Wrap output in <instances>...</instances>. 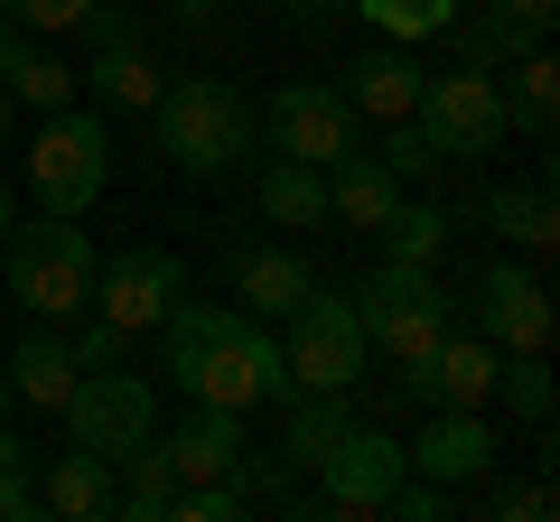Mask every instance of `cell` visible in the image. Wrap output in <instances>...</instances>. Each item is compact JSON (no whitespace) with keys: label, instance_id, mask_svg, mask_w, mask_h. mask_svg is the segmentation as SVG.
Returning a JSON list of instances; mask_svg holds the SVG:
<instances>
[{"label":"cell","instance_id":"cell-1","mask_svg":"<svg viewBox=\"0 0 560 522\" xmlns=\"http://www.w3.org/2000/svg\"><path fill=\"white\" fill-rule=\"evenodd\" d=\"M160 364L187 402H224V411H261L290 392L280 373V336L253 318V308H206V299H178L160 318Z\"/></svg>","mask_w":560,"mask_h":522},{"label":"cell","instance_id":"cell-2","mask_svg":"<svg viewBox=\"0 0 560 522\" xmlns=\"http://www.w3.org/2000/svg\"><path fill=\"white\" fill-rule=\"evenodd\" d=\"M150 121H160V159L178 168V178H234V168H253V150H261V112L243 103V84H224V75L160 84Z\"/></svg>","mask_w":560,"mask_h":522},{"label":"cell","instance_id":"cell-3","mask_svg":"<svg viewBox=\"0 0 560 522\" xmlns=\"http://www.w3.org/2000/svg\"><path fill=\"white\" fill-rule=\"evenodd\" d=\"M94 271H103V252H94V234H75V215H38V224H10L0 234V281L47 327L94 308Z\"/></svg>","mask_w":560,"mask_h":522},{"label":"cell","instance_id":"cell-4","mask_svg":"<svg viewBox=\"0 0 560 522\" xmlns=\"http://www.w3.org/2000/svg\"><path fill=\"white\" fill-rule=\"evenodd\" d=\"M364 318L346 289H318L308 281L300 308H280V373H290V392H355L364 382ZM280 392V402H290Z\"/></svg>","mask_w":560,"mask_h":522},{"label":"cell","instance_id":"cell-5","mask_svg":"<svg viewBox=\"0 0 560 522\" xmlns=\"http://www.w3.org/2000/svg\"><path fill=\"white\" fill-rule=\"evenodd\" d=\"M66 448H84V458H131L140 439H160V392L131 373V364H103V373H75V392H66Z\"/></svg>","mask_w":560,"mask_h":522},{"label":"cell","instance_id":"cell-6","mask_svg":"<svg viewBox=\"0 0 560 522\" xmlns=\"http://www.w3.org/2000/svg\"><path fill=\"white\" fill-rule=\"evenodd\" d=\"M103 178H113V141H103L94 112H47L38 141H28V197L47 205V215H84V205L103 197Z\"/></svg>","mask_w":560,"mask_h":522},{"label":"cell","instance_id":"cell-7","mask_svg":"<svg viewBox=\"0 0 560 522\" xmlns=\"http://www.w3.org/2000/svg\"><path fill=\"white\" fill-rule=\"evenodd\" d=\"M346 299H355V318H364V345H374V355H393V364L420 355V345L448 327L440 281H430V271H411V261H383V271H364Z\"/></svg>","mask_w":560,"mask_h":522},{"label":"cell","instance_id":"cell-8","mask_svg":"<svg viewBox=\"0 0 560 522\" xmlns=\"http://www.w3.org/2000/svg\"><path fill=\"white\" fill-rule=\"evenodd\" d=\"M411 121L440 141V159H486V150H504V84L486 66H448L420 84Z\"/></svg>","mask_w":560,"mask_h":522},{"label":"cell","instance_id":"cell-9","mask_svg":"<svg viewBox=\"0 0 560 522\" xmlns=\"http://www.w3.org/2000/svg\"><path fill=\"white\" fill-rule=\"evenodd\" d=\"M393 392L420 402V411H486V392H495V336H477V327H440L420 355H401Z\"/></svg>","mask_w":560,"mask_h":522},{"label":"cell","instance_id":"cell-10","mask_svg":"<svg viewBox=\"0 0 560 522\" xmlns=\"http://www.w3.org/2000/svg\"><path fill=\"white\" fill-rule=\"evenodd\" d=\"M318 476H327L318 495H290L280 513H383V495H393L411 466H401V439H383V429L355 420V429L318 458Z\"/></svg>","mask_w":560,"mask_h":522},{"label":"cell","instance_id":"cell-11","mask_svg":"<svg viewBox=\"0 0 560 522\" xmlns=\"http://www.w3.org/2000/svg\"><path fill=\"white\" fill-rule=\"evenodd\" d=\"M261 131H271V150L280 159H308V168H327V159H346L355 150V103L337 94V84H280L271 103H261Z\"/></svg>","mask_w":560,"mask_h":522},{"label":"cell","instance_id":"cell-12","mask_svg":"<svg viewBox=\"0 0 560 522\" xmlns=\"http://www.w3.org/2000/svg\"><path fill=\"white\" fill-rule=\"evenodd\" d=\"M477 336H495V355H551V289L533 261H486L477 271Z\"/></svg>","mask_w":560,"mask_h":522},{"label":"cell","instance_id":"cell-13","mask_svg":"<svg viewBox=\"0 0 560 522\" xmlns=\"http://www.w3.org/2000/svg\"><path fill=\"white\" fill-rule=\"evenodd\" d=\"M178 299H187V261L160 252V242H131V252H113L94 271V308L113 327H131V336H140V327H160Z\"/></svg>","mask_w":560,"mask_h":522},{"label":"cell","instance_id":"cell-14","mask_svg":"<svg viewBox=\"0 0 560 522\" xmlns=\"http://www.w3.org/2000/svg\"><path fill=\"white\" fill-rule=\"evenodd\" d=\"M495 458H504V439H495V420H486V411H430V420H420V439L401 448V466H411V476H430V485H477Z\"/></svg>","mask_w":560,"mask_h":522},{"label":"cell","instance_id":"cell-15","mask_svg":"<svg viewBox=\"0 0 560 522\" xmlns=\"http://www.w3.org/2000/svg\"><path fill=\"white\" fill-rule=\"evenodd\" d=\"M420 84H430V66H420L401 38H383V47H364V57H355V75H346L337 94L355 103V121H401L420 103Z\"/></svg>","mask_w":560,"mask_h":522},{"label":"cell","instance_id":"cell-16","mask_svg":"<svg viewBox=\"0 0 560 522\" xmlns=\"http://www.w3.org/2000/svg\"><path fill=\"white\" fill-rule=\"evenodd\" d=\"M495 84H504V121H514L533 150H551V131H560V66H551V38L523 47Z\"/></svg>","mask_w":560,"mask_h":522},{"label":"cell","instance_id":"cell-17","mask_svg":"<svg viewBox=\"0 0 560 522\" xmlns=\"http://www.w3.org/2000/svg\"><path fill=\"white\" fill-rule=\"evenodd\" d=\"M224 281H234V299L261 318V308H300L308 299V261L280 252V242H234V252H224Z\"/></svg>","mask_w":560,"mask_h":522},{"label":"cell","instance_id":"cell-18","mask_svg":"<svg viewBox=\"0 0 560 522\" xmlns=\"http://www.w3.org/2000/svg\"><path fill=\"white\" fill-rule=\"evenodd\" d=\"M0 373H10V402L47 411V420H57V411H66V392H75V355H66V336H57L47 318L20 336V355L0 364Z\"/></svg>","mask_w":560,"mask_h":522},{"label":"cell","instance_id":"cell-19","mask_svg":"<svg viewBox=\"0 0 560 522\" xmlns=\"http://www.w3.org/2000/svg\"><path fill=\"white\" fill-rule=\"evenodd\" d=\"M401 178L383 159H364V150H346V159H327V224H355V234H374L383 215H393Z\"/></svg>","mask_w":560,"mask_h":522},{"label":"cell","instance_id":"cell-20","mask_svg":"<svg viewBox=\"0 0 560 522\" xmlns=\"http://www.w3.org/2000/svg\"><path fill=\"white\" fill-rule=\"evenodd\" d=\"M38 513H47V522H103V513H113V466L84 458V448L47 458V476H38Z\"/></svg>","mask_w":560,"mask_h":522},{"label":"cell","instance_id":"cell-21","mask_svg":"<svg viewBox=\"0 0 560 522\" xmlns=\"http://www.w3.org/2000/svg\"><path fill=\"white\" fill-rule=\"evenodd\" d=\"M253 197H261V215H271L280 234H318V224H327V168L271 159V168L253 178Z\"/></svg>","mask_w":560,"mask_h":522},{"label":"cell","instance_id":"cell-22","mask_svg":"<svg viewBox=\"0 0 560 522\" xmlns=\"http://www.w3.org/2000/svg\"><path fill=\"white\" fill-rule=\"evenodd\" d=\"M243 448V411L224 402H187V420L168 429V458H178V485L187 476H224V458Z\"/></svg>","mask_w":560,"mask_h":522},{"label":"cell","instance_id":"cell-23","mask_svg":"<svg viewBox=\"0 0 560 522\" xmlns=\"http://www.w3.org/2000/svg\"><path fill=\"white\" fill-rule=\"evenodd\" d=\"M486 224H495V234L514 242V252H533V261L560 242V215H551V187H541V178L495 187V197H486Z\"/></svg>","mask_w":560,"mask_h":522},{"label":"cell","instance_id":"cell-24","mask_svg":"<svg viewBox=\"0 0 560 522\" xmlns=\"http://www.w3.org/2000/svg\"><path fill=\"white\" fill-rule=\"evenodd\" d=\"M346 429H355V392H290V429H280V448H290V466H318Z\"/></svg>","mask_w":560,"mask_h":522},{"label":"cell","instance_id":"cell-25","mask_svg":"<svg viewBox=\"0 0 560 522\" xmlns=\"http://www.w3.org/2000/svg\"><path fill=\"white\" fill-rule=\"evenodd\" d=\"M121 466V485H113V513H131V522H160L168 513V495H178V458H168V439H140L131 458H113Z\"/></svg>","mask_w":560,"mask_h":522},{"label":"cell","instance_id":"cell-26","mask_svg":"<svg viewBox=\"0 0 560 522\" xmlns=\"http://www.w3.org/2000/svg\"><path fill=\"white\" fill-rule=\"evenodd\" d=\"M75 94H103L113 112H150V103H160V75H150L140 47H113V57H94V66L75 75Z\"/></svg>","mask_w":560,"mask_h":522},{"label":"cell","instance_id":"cell-27","mask_svg":"<svg viewBox=\"0 0 560 522\" xmlns=\"http://www.w3.org/2000/svg\"><path fill=\"white\" fill-rule=\"evenodd\" d=\"M486 402H504V420H523V429H551V364L541 355H495V392Z\"/></svg>","mask_w":560,"mask_h":522},{"label":"cell","instance_id":"cell-28","mask_svg":"<svg viewBox=\"0 0 560 522\" xmlns=\"http://www.w3.org/2000/svg\"><path fill=\"white\" fill-rule=\"evenodd\" d=\"M374 234H383V261H411V271H430V261H440V242H448V215H440V205L393 197V215H383Z\"/></svg>","mask_w":560,"mask_h":522},{"label":"cell","instance_id":"cell-29","mask_svg":"<svg viewBox=\"0 0 560 522\" xmlns=\"http://www.w3.org/2000/svg\"><path fill=\"white\" fill-rule=\"evenodd\" d=\"M0 94H10V103H28V112H66V103H75V66H66V57H47V38H38L20 66H10V75H0Z\"/></svg>","mask_w":560,"mask_h":522},{"label":"cell","instance_id":"cell-30","mask_svg":"<svg viewBox=\"0 0 560 522\" xmlns=\"http://www.w3.org/2000/svg\"><path fill=\"white\" fill-rule=\"evenodd\" d=\"M66 355H75V373H103V364H131V327H113L103 308H75V318L57 327Z\"/></svg>","mask_w":560,"mask_h":522},{"label":"cell","instance_id":"cell-31","mask_svg":"<svg viewBox=\"0 0 560 522\" xmlns=\"http://www.w3.org/2000/svg\"><path fill=\"white\" fill-rule=\"evenodd\" d=\"M440 38L458 47V66H486V75H495V66H514L523 47H541V38H523V28H504V20H448Z\"/></svg>","mask_w":560,"mask_h":522},{"label":"cell","instance_id":"cell-32","mask_svg":"<svg viewBox=\"0 0 560 522\" xmlns=\"http://www.w3.org/2000/svg\"><path fill=\"white\" fill-rule=\"evenodd\" d=\"M364 20L383 28V38H401V47H420V38H440L448 20H458V0H355Z\"/></svg>","mask_w":560,"mask_h":522},{"label":"cell","instance_id":"cell-33","mask_svg":"<svg viewBox=\"0 0 560 522\" xmlns=\"http://www.w3.org/2000/svg\"><path fill=\"white\" fill-rule=\"evenodd\" d=\"M290 476H300L290 448H271V458H261V448H234V458H224V485H234L243 503H290Z\"/></svg>","mask_w":560,"mask_h":522},{"label":"cell","instance_id":"cell-34","mask_svg":"<svg viewBox=\"0 0 560 522\" xmlns=\"http://www.w3.org/2000/svg\"><path fill=\"white\" fill-rule=\"evenodd\" d=\"M477 513H486V522H551V513H560V495H551V476H533V485H514V476H486Z\"/></svg>","mask_w":560,"mask_h":522},{"label":"cell","instance_id":"cell-35","mask_svg":"<svg viewBox=\"0 0 560 522\" xmlns=\"http://www.w3.org/2000/svg\"><path fill=\"white\" fill-rule=\"evenodd\" d=\"M66 38H84L94 57H113V47H140L150 28H140V10H131V0H94V10H84V20L66 28Z\"/></svg>","mask_w":560,"mask_h":522},{"label":"cell","instance_id":"cell-36","mask_svg":"<svg viewBox=\"0 0 560 522\" xmlns=\"http://www.w3.org/2000/svg\"><path fill=\"white\" fill-rule=\"evenodd\" d=\"M374 159H383V168H393V178H401V187H411V178H430V168H440V141H430V131H420V121H411V112H401V121H393V131H383V150H374Z\"/></svg>","mask_w":560,"mask_h":522},{"label":"cell","instance_id":"cell-37","mask_svg":"<svg viewBox=\"0 0 560 522\" xmlns=\"http://www.w3.org/2000/svg\"><path fill=\"white\" fill-rule=\"evenodd\" d=\"M84 10H94V0H0V20H20L28 38H66Z\"/></svg>","mask_w":560,"mask_h":522},{"label":"cell","instance_id":"cell-38","mask_svg":"<svg viewBox=\"0 0 560 522\" xmlns=\"http://www.w3.org/2000/svg\"><path fill=\"white\" fill-rule=\"evenodd\" d=\"M486 20L523 28V38H551V20H560V0H486Z\"/></svg>","mask_w":560,"mask_h":522},{"label":"cell","instance_id":"cell-39","mask_svg":"<svg viewBox=\"0 0 560 522\" xmlns=\"http://www.w3.org/2000/svg\"><path fill=\"white\" fill-rule=\"evenodd\" d=\"M0 522H38V476H28V466L0 476Z\"/></svg>","mask_w":560,"mask_h":522},{"label":"cell","instance_id":"cell-40","mask_svg":"<svg viewBox=\"0 0 560 522\" xmlns=\"http://www.w3.org/2000/svg\"><path fill=\"white\" fill-rule=\"evenodd\" d=\"M280 10H290V20H300V28H327V20H337V10H355V0H280Z\"/></svg>","mask_w":560,"mask_h":522},{"label":"cell","instance_id":"cell-41","mask_svg":"<svg viewBox=\"0 0 560 522\" xmlns=\"http://www.w3.org/2000/svg\"><path fill=\"white\" fill-rule=\"evenodd\" d=\"M28 47H38V38H28V28H20V20H0V75H10V66H20V57H28Z\"/></svg>","mask_w":560,"mask_h":522},{"label":"cell","instance_id":"cell-42","mask_svg":"<svg viewBox=\"0 0 560 522\" xmlns=\"http://www.w3.org/2000/svg\"><path fill=\"white\" fill-rule=\"evenodd\" d=\"M178 28H187V38H206V28H215V0H178Z\"/></svg>","mask_w":560,"mask_h":522},{"label":"cell","instance_id":"cell-43","mask_svg":"<svg viewBox=\"0 0 560 522\" xmlns=\"http://www.w3.org/2000/svg\"><path fill=\"white\" fill-rule=\"evenodd\" d=\"M10 224H20V205H10V187H0V234H10Z\"/></svg>","mask_w":560,"mask_h":522},{"label":"cell","instance_id":"cell-44","mask_svg":"<svg viewBox=\"0 0 560 522\" xmlns=\"http://www.w3.org/2000/svg\"><path fill=\"white\" fill-rule=\"evenodd\" d=\"M0 150H10V94H0Z\"/></svg>","mask_w":560,"mask_h":522},{"label":"cell","instance_id":"cell-45","mask_svg":"<svg viewBox=\"0 0 560 522\" xmlns=\"http://www.w3.org/2000/svg\"><path fill=\"white\" fill-rule=\"evenodd\" d=\"M0 411H10V373H0Z\"/></svg>","mask_w":560,"mask_h":522},{"label":"cell","instance_id":"cell-46","mask_svg":"<svg viewBox=\"0 0 560 522\" xmlns=\"http://www.w3.org/2000/svg\"><path fill=\"white\" fill-rule=\"evenodd\" d=\"M131 10H140V0H131Z\"/></svg>","mask_w":560,"mask_h":522}]
</instances>
